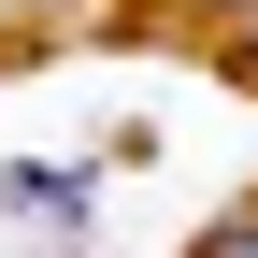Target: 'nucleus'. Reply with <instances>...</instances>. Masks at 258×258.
<instances>
[{
	"label": "nucleus",
	"instance_id": "f257e3e1",
	"mask_svg": "<svg viewBox=\"0 0 258 258\" xmlns=\"http://www.w3.org/2000/svg\"><path fill=\"white\" fill-rule=\"evenodd\" d=\"M186 258H258V201H230V215H215V230L186 244Z\"/></svg>",
	"mask_w": 258,
	"mask_h": 258
},
{
	"label": "nucleus",
	"instance_id": "f03ea898",
	"mask_svg": "<svg viewBox=\"0 0 258 258\" xmlns=\"http://www.w3.org/2000/svg\"><path fill=\"white\" fill-rule=\"evenodd\" d=\"M230 72H244V86H258V15H244V29H230Z\"/></svg>",
	"mask_w": 258,
	"mask_h": 258
},
{
	"label": "nucleus",
	"instance_id": "7ed1b4c3",
	"mask_svg": "<svg viewBox=\"0 0 258 258\" xmlns=\"http://www.w3.org/2000/svg\"><path fill=\"white\" fill-rule=\"evenodd\" d=\"M186 15H215V29H244V15H258V0H186Z\"/></svg>",
	"mask_w": 258,
	"mask_h": 258
},
{
	"label": "nucleus",
	"instance_id": "20e7f679",
	"mask_svg": "<svg viewBox=\"0 0 258 258\" xmlns=\"http://www.w3.org/2000/svg\"><path fill=\"white\" fill-rule=\"evenodd\" d=\"M43 15H57V0H0V29H43Z\"/></svg>",
	"mask_w": 258,
	"mask_h": 258
}]
</instances>
